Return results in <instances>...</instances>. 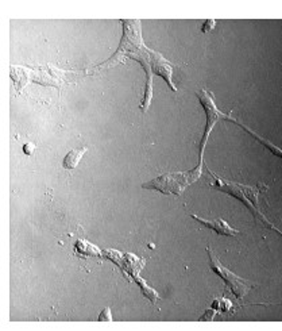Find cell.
I'll return each instance as SVG.
<instances>
[{
  "label": "cell",
  "instance_id": "cell-1",
  "mask_svg": "<svg viewBox=\"0 0 282 331\" xmlns=\"http://www.w3.org/2000/svg\"><path fill=\"white\" fill-rule=\"evenodd\" d=\"M208 253H209V257H211L212 269L216 272L219 276L223 277V280L227 282V285L231 288V291H232V293L236 296V298L239 299L243 298L244 295L250 291L251 285L247 284L246 280H243V278H240V277H238L236 275L231 273L227 268H224V266L219 262L216 255L212 253L211 249H208Z\"/></svg>",
  "mask_w": 282,
  "mask_h": 331
},
{
  "label": "cell",
  "instance_id": "cell-2",
  "mask_svg": "<svg viewBox=\"0 0 282 331\" xmlns=\"http://www.w3.org/2000/svg\"><path fill=\"white\" fill-rule=\"evenodd\" d=\"M199 98H200L201 104L204 106V110H205L206 112V129H205V134L203 137V142H201V158H203V153H204V147H205L206 139H208V136H209V133H211L212 127L215 126L219 118H226V115L222 114L219 110L216 109V106L213 103V100H212L211 95L206 92V91H201L199 93Z\"/></svg>",
  "mask_w": 282,
  "mask_h": 331
},
{
  "label": "cell",
  "instance_id": "cell-3",
  "mask_svg": "<svg viewBox=\"0 0 282 331\" xmlns=\"http://www.w3.org/2000/svg\"><path fill=\"white\" fill-rule=\"evenodd\" d=\"M192 217L195 218L196 221H199L200 223H203V224L206 226V227L215 230L217 234H222V235H236V234L239 233L238 230L230 227V226H228V223H226L224 221H222V219L206 221V219H201V218H199L197 215H192Z\"/></svg>",
  "mask_w": 282,
  "mask_h": 331
},
{
  "label": "cell",
  "instance_id": "cell-4",
  "mask_svg": "<svg viewBox=\"0 0 282 331\" xmlns=\"http://www.w3.org/2000/svg\"><path fill=\"white\" fill-rule=\"evenodd\" d=\"M87 152V147H81V149H78V150H72L69 152V154L64 158V168L66 169H73L76 168L78 163H80V160L81 157L85 154Z\"/></svg>",
  "mask_w": 282,
  "mask_h": 331
},
{
  "label": "cell",
  "instance_id": "cell-5",
  "mask_svg": "<svg viewBox=\"0 0 282 331\" xmlns=\"http://www.w3.org/2000/svg\"><path fill=\"white\" fill-rule=\"evenodd\" d=\"M240 126H242V127H243V129H246V130L249 131L250 134H253V136H254L255 138H256V139H259V141L262 142V143H263V145H265L266 147H269V149H270L271 152L274 153V154H277V156H280V157H282V150H281V149H278V147L274 146V145H273V143H270V142H269V141H266V139H263V138H262V137L258 136V134H255L254 131L250 130L249 127H246V126L242 125V123H240Z\"/></svg>",
  "mask_w": 282,
  "mask_h": 331
},
{
  "label": "cell",
  "instance_id": "cell-6",
  "mask_svg": "<svg viewBox=\"0 0 282 331\" xmlns=\"http://www.w3.org/2000/svg\"><path fill=\"white\" fill-rule=\"evenodd\" d=\"M213 307H215V308H219L220 312H226V311H228V308L231 307V302L227 300V299H220V300H216V302L213 303Z\"/></svg>",
  "mask_w": 282,
  "mask_h": 331
},
{
  "label": "cell",
  "instance_id": "cell-7",
  "mask_svg": "<svg viewBox=\"0 0 282 331\" xmlns=\"http://www.w3.org/2000/svg\"><path fill=\"white\" fill-rule=\"evenodd\" d=\"M213 28H215V21H206L205 25L203 26V31L208 33V31H211Z\"/></svg>",
  "mask_w": 282,
  "mask_h": 331
},
{
  "label": "cell",
  "instance_id": "cell-8",
  "mask_svg": "<svg viewBox=\"0 0 282 331\" xmlns=\"http://www.w3.org/2000/svg\"><path fill=\"white\" fill-rule=\"evenodd\" d=\"M34 149H35V146H34L33 143H26V145L23 146V150H25L26 154H31V153L34 152Z\"/></svg>",
  "mask_w": 282,
  "mask_h": 331
},
{
  "label": "cell",
  "instance_id": "cell-9",
  "mask_svg": "<svg viewBox=\"0 0 282 331\" xmlns=\"http://www.w3.org/2000/svg\"><path fill=\"white\" fill-rule=\"evenodd\" d=\"M109 312V309L107 308V309H104V312H103V315H102V316H99V320H111V316H107V314H108Z\"/></svg>",
  "mask_w": 282,
  "mask_h": 331
}]
</instances>
